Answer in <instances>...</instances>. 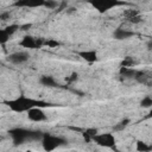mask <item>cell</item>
Returning a JSON list of instances; mask_svg holds the SVG:
<instances>
[{
	"label": "cell",
	"instance_id": "1",
	"mask_svg": "<svg viewBox=\"0 0 152 152\" xmlns=\"http://www.w3.org/2000/svg\"><path fill=\"white\" fill-rule=\"evenodd\" d=\"M5 104L13 112L15 113H24V112H27L28 109L33 108V107H51L53 104L49 103V102H45V101H42V100H36V99H32V97H27V96H18L13 100H8V101H5Z\"/></svg>",
	"mask_w": 152,
	"mask_h": 152
},
{
	"label": "cell",
	"instance_id": "2",
	"mask_svg": "<svg viewBox=\"0 0 152 152\" xmlns=\"http://www.w3.org/2000/svg\"><path fill=\"white\" fill-rule=\"evenodd\" d=\"M8 134L12 138L13 144L18 146L27 141H40L44 133L42 131H33V129H26L23 127H15L10 129Z\"/></svg>",
	"mask_w": 152,
	"mask_h": 152
},
{
	"label": "cell",
	"instance_id": "3",
	"mask_svg": "<svg viewBox=\"0 0 152 152\" xmlns=\"http://www.w3.org/2000/svg\"><path fill=\"white\" fill-rule=\"evenodd\" d=\"M40 141H42L43 148L45 151H53L55 148H57V147H59L62 145H65L68 142V140L65 138L52 135L50 133H44Z\"/></svg>",
	"mask_w": 152,
	"mask_h": 152
},
{
	"label": "cell",
	"instance_id": "4",
	"mask_svg": "<svg viewBox=\"0 0 152 152\" xmlns=\"http://www.w3.org/2000/svg\"><path fill=\"white\" fill-rule=\"evenodd\" d=\"M87 2L91 5L99 13H106L114 7L126 4L121 0H87Z\"/></svg>",
	"mask_w": 152,
	"mask_h": 152
},
{
	"label": "cell",
	"instance_id": "5",
	"mask_svg": "<svg viewBox=\"0 0 152 152\" xmlns=\"http://www.w3.org/2000/svg\"><path fill=\"white\" fill-rule=\"evenodd\" d=\"M91 140L97 144L101 147H107V148H113L115 146V137L112 133H96Z\"/></svg>",
	"mask_w": 152,
	"mask_h": 152
},
{
	"label": "cell",
	"instance_id": "6",
	"mask_svg": "<svg viewBox=\"0 0 152 152\" xmlns=\"http://www.w3.org/2000/svg\"><path fill=\"white\" fill-rule=\"evenodd\" d=\"M19 45L23 46V48H25V49L34 50V49L42 48L44 45V40H43V38H38V37H33V36L26 34L19 42Z\"/></svg>",
	"mask_w": 152,
	"mask_h": 152
},
{
	"label": "cell",
	"instance_id": "7",
	"mask_svg": "<svg viewBox=\"0 0 152 152\" xmlns=\"http://www.w3.org/2000/svg\"><path fill=\"white\" fill-rule=\"evenodd\" d=\"M26 113H27L28 120H31L33 122H42L48 119V116H46L45 112L42 109V107H33V108L28 109Z\"/></svg>",
	"mask_w": 152,
	"mask_h": 152
},
{
	"label": "cell",
	"instance_id": "8",
	"mask_svg": "<svg viewBox=\"0 0 152 152\" xmlns=\"http://www.w3.org/2000/svg\"><path fill=\"white\" fill-rule=\"evenodd\" d=\"M28 58H30V55L26 51H17V52H13V53L8 55L6 59L12 64L18 65V64H23V63L27 62Z\"/></svg>",
	"mask_w": 152,
	"mask_h": 152
},
{
	"label": "cell",
	"instance_id": "9",
	"mask_svg": "<svg viewBox=\"0 0 152 152\" xmlns=\"http://www.w3.org/2000/svg\"><path fill=\"white\" fill-rule=\"evenodd\" d=\"M45 0H15L13 6L14 7H26V8H36V7H44Z\"/></svg>",
	"mask_w": 152,
	"mask_h": 152
},
{
	"label": "cell",
	"instance_id": "10",
	"mask_svg": "<svg viewBox=\"0 0 152 152\" xmlns=\"http://www.w3.org/2000/svg\"><path fill=\"white\" fill-rule=\"evenodd\" d=\"M78 56L84 59L86 62L88 63H95L97 62L99 59V56H97V52L95 50H84V51H80L78 52Z\"/></svg>",
	"mask_w": 152,
	"mask_h": 152
},
{
	"label": "cell",
	"instance_id": "11",
	"mask_svg": "<svg viewBox=\"0 0 152 152\" xmlns=\"http://www.w3.org/2000/svg\"><path fill=\"white\" fill-rule=\"evenodd\" d=\"M135 33L133 31H129V30H125V28H116L114 32H113V37L118 40H125V39H129L134 36Z\"/></svg>",
	"mask_w": 152,
	"mask_h": 152
},
{
	"label": "cell",
	"instance_id": "12",
	"mask_svg": "<svg viewBox=\"0 0 152 152\" xmlns=\"http://www.w3.org/2000/svg\"><path fill=\"white\" fill-rule=\"evenodd\" d=\"M134 80H135L138 83L150 86V84H151V74L147 72V71L137 70V72H135V75H134Z\"/></svg>",
	"mask_w": 152,
	"mask_h": 152
},
{
	"label": "cell",
	"instance_id": "13",
	"mask_svg": "<svg viewBox=\"0 0 152 152\" xmlns=\"http://www.w3.org/2000/svg\"><path fill=\"white\" fill-rule=\"evenodd\" d=\"M39 83L42 86H44V87H48V88H57V87H61V84L55 80V77L53 76H49V75L40 76Z\"/></svg>",
	"mask_w": 152,
	"mask_h": 152
},
{
	"label": "cell",
	"instance_id": "14",
	"mask_svg": "<svg viewBox=\"0 0 152 152\" xmlns=\"http://www.w3.org/2000/svg\"><path fill=\"white\" fill-rule=\"evenodd\" d=\"M137 70L131 68V66H120V75L124 77V78H134V75H135Z\"/></svg>",
	"mask_w": 152,
	"mask_h": 152
},
{
	"label": "cell",
	"instance_id": "15",
	"mask_svg": "<svg viewBox=\"0 0 152 152\" xmlns=\"http://www.w3.org/2000/svg\"><path fill=\"white\" fill-rule=\"evenodd\" d=\"M131 122V120L129 119H124V120H121L119 124H116L114 127H113V129H114V132H121V131H124L127 126H128V124Z\"/></svg>",
	"mask_w": 152,
	"mask_h": 152
},
{
	"label": "cell",
	"instance_id": "16",
	"mask_svg": "<svg viewBox=\"0 0 152 152\" xmlns=\"http://www.w3.org/2000/svg\"><path fill=\"white\" fill-rule=\"evenodd\" d=\"M151 150H152V147L148 144H146L144 141H137V151H139V152H150Z\"/></svg>",
	"mask_w": 152,
	"mask_h": 152
},
{
	"label": "cell",
	"instance_id": "17",
	"mask_svg": "<svg viewBox=\"0 0 152 152\" xmlns=\"http://www.w3.org/2000/svg\"><path fill=\"white\" fill-rule=\"evenodd\" d=\"M11 36L5 31V28H0V44H6L10 40Z\"/></svg>",
	"mask_w": 152,
	"mask_h": 152
},
{
	"label": "cell",
	"instance_id": "18",
	"mask_svg": "<svg viewBox=\"0 0 152 152\" xmlns=\"http://www.w3.org/2000/svg\"><path fill=\"white\" fill-rule=\"evenodd\" d=\"M96 133H97V129H95V128H88V129L83 133V137H84V139L88 141V140H91V138H93Z\"/></svg>",
	"mask_w": 152,
	"mask_h": 152
},
{
	"label": "cell",
	"instance_id": "19",
	"mask_svg": "<svg viewBox=\"0 0 152 152\" xmlns=\"http://www.w3.org/2000/svg\"><path fill=\"white\" fill-rule=\"evenodd\" d=\"M140 106H141L142 108H150V107L152 106V99H151V96H150V95L145 96V97L140 101Z\"/></svg>",
	"mask_w": 152,
	"mask_h": 152
},
{
	"label": "cell",
	"instance_id": "20",
	"mask_svg": "<svg viewBox=\"0 0 152 152\" xmlns=\"http://www.w3.org/2000/svg\"><path fill=\"white\" fill-rule=\"evenodd\" d=\"M18 30H19V26H18L17 24H12V25H8V26H6V27H5V31H6L11 37H12V36L18 31Z\"/></svg>",
	"mask_w": 152,
	"mask_h": 152
},
{
	"label": "cell",
	"instance_id": "21",
	"mask_svg": "<svg viewBox=\"0 0 152 152\" xmlns=\"http://www.w3.org/2000/svg\"><path fill=\"white\" fill-rule=\"evenodd\" d=\"M133 64H134L133 58H132V57H129V56H127V57L121 62L120 66H133Z\"/></svg>",
	"mask_w": 152,
	"mask_h": 152
},
{
	"label": "cell",
	"instance_id": "22",
	"mask_svg": "<svg viewBox=\"0 0 152 152\" xmlns=\"http://www.w3.org/2000/svg\"><path fill=\"white\" fill-rule=\"evenodd\" d=\"M44 7H46L48 10H53V8L57 7V2L55 0H45Z\"/></svg>",
	"mask_w": 152,
	"mask_h": 152
},
{
	"label": "cell",
	"instance_id": "23",
	"mask_svg": "<svg viewBox=\"0 0 152 152\" xmlns=\"http://www.w3.org/2000/svg\"><path fill=\"white\" fill-rule=\"evenodd\" d=\"M44 45H46L48 48H57L59 45V43L53 39H48V40H44Z\"/></svg>",
	"mask_w": 152,
	"mask_h": 152
},
{
	"label": "cell",
	"instance_id": "24",
	"mask_svg": "<svg viewBox=\"0 0 152 152\" xmlns=\"http://www.w3.org/2000/svg\"><path fill=\"white\" fill-rule=\"evenodd\" d=\"M10 18H11V13L10 12H4V13L0 14V19L1 20H8Z\"/></svg>",
	"mask_w": 152,
	"mask_h": 152
},
{
	"label": "cell",
	"instance_id": "25",
	"mask_svg": "<svg viewBox=\"0 0 152 152\" xmlns=\"http://www.w3.org/2000/svg\"><path fill=\"white\" fill-rule=\"evenodd\" d=\"M77 76H78V75H77L76 72H72V74L70 75V77L68 78V82H70V83H71V82H75V81L77 80Z\"/></svg>",
	"mask_w": 152,
	"mask_h": 152
},
{
	"label": "cell",
	"instance_id": "26",
	"mask_svg": "<svg viewBox=\"0 0 152 152\" xmlns=\"http://www.w3.org/2000/svg\"><path fill=\"white\" fill-rule=\"evenodd\" d=\"M32 25L31 24H26V25H24V26H21V30H27L28 27H31Z\"/></svg>",
	"mask_w": 152,
	"mask_h": 152
}]
</instances>
